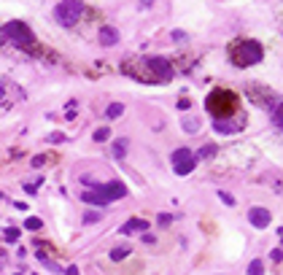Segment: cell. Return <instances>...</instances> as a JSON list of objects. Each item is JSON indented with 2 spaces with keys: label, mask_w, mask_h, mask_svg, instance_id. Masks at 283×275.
Returning a JSON list of instances; mask_svg holds the SVG:
<instances>
[{
  "label": "cell",
  "mask_w": 283,
  "mask_h": 275,
  "mask_svg": "<svg viewBox=\"0 0 283 275\" xmlns=\"http://www.w3.org/2000/svg\"><path fill=\"white\" fill-rule=\"evenodd\" d=\"M205 108L216 116V119H230V116H235V111H238V95L230 92V89H213L205 100Z\"/></svg>",
  "instance_id": "obj_1"
},
{
  "label": "cell",
  "mask_w": 283,
  "mask_h": 275,
  "mask_svg": "<svg viewBox=\"0 0 283 275\" xmlns=\"http://www.w3.org/2000/svg\"><path fill=\"white\" fill-rule=\"evenodd\" d=\"M262 57H264V49H262L259 41H254V38L232 46V65H238V68H248V65H254V62H259Z\"/></svg>",
  "instance_id": "obj_2"
},
{
  "label": "cell",
  "mask_w": 283,
  "mask_h": 275,
  "mask_svg": "<svg viewBox=\"0 0 283 275\" xmlns=\"http://www.w3.org/2000/svg\"><path fill=\"white\" fill-rule=\"evenodd\" d=\"M81 17H84V0H62V3H57V9H54V19L62 27L76 25Z\"/></svg>",
  "instance_id": "obj_3"
},
{
  "label": "cell",
  "mask_w": 283,
  "mask_h": 275,
  "mask_svg": "<svg viewBox=\"0 0 283 275\" xmlns=\"http://www.w3.org/2000/svg\"><path fill=\"white\" fill-rule=\"evenodd\" d=\"M3 35L17 46H33L35 43V33L25 25V22H9V25L3 27Z\"/></svg>",
  "instance_id": "obj_4"
},
{
  "label": "cell",
  "mask_w": 283,
  "mask_h": 275,
  "mask_svg": "<svg viewBox=\"0 0 283 275\" xmlns=\"http://www.w3.org/2000/svg\"><path fill=\"white\" fill-rule=\"evenodd\" d=\"M170 162H173V170H176L178 176H189V173L194 170V162H197V159H194L192 148L181 146V148H176V151H173Z\"/></svg>",
  "instance_id": "obj_5"
},
{
  "label": "cell",
  "mask_w": 283,
  "mask_h": 275,
  "mask_svg": "<svg viewBox=\"0 0 283 275\" xmlns=\"http://www.w3.org/2000/svg\"><path fill=\"white\" fill-rule=\"evenodd\" d=\"M146 65L151 68L154 78H159V81H170V78H173V65L164 57H148Z\"/></svg>",
  "instance_id": "obj_6"
},
{
  "label": "cell",
  "mask_w": 283,
  "mask_h": 275,
  "mask_svg": "<svg viewBox=\"0 0 283 275\" xmlns=\"http://www.w3.org/2000/svg\"><path fill=\"white\" fill-rule=\"evenodd\" d=\"M97 192H103V197L111 202V200H122V197H127V186L122 184V181H111V184H100V186H94Z\"/></svg>",
  "instance_id": "obj_7"
},
{
  "label": "cell",
  "mask_w": 283,
  "mask_h": 275,
  "mask_svg": "<svg viewBox=\"0 0 283 275\" xmlns=\"http://www.w3.org/2000/svg\"><path fill=\"white\" fill-rule=\"evenodd\" d=\"M213 130L221 132V135H232V132H240L243 130V119H238V116H230V119H216L213 122Z\"/></svg>",
  "instance_id": "obj_8"
},
{
  "label": "cell",
  "mask_w": 283,
  "mask_h": 275,
  "mask_svg": "<svg viewBox=\"0 0 283 275\" xmlns=\"http://www.w3.org/2000/svg\"><path fill=\"white\" fill-rule=\"evenodd\" d=\"M270 218L272 216H270V210H267V208H251L248 210V222L254 224L256 230H264V227L270 224Z\"/></svg>",
  "instance_id": "obj_9"
},
{
  "label": "cell",
  "mask_w": 283,
  "mask_h": 275,
  "mask_svg": "<svg viewBox=\"0 0 283 275\" xmlns=\"http://www.w3.org/2000/svg\"><path fill=\"white\" fill-rule=\"evenodd\" d=\"M148 230V222H143V218H130V222L122 224V235H132V232H146Z\"/></svg>",
  "instance_id": "obj_10"
},
{
  "label": "cell",
  "mask_w": 283,
  "mask_h": 275,
  "mask_svg": "<svg viewBox=\"0 0 283 275\" xmlns=\"http://www.w3.org/2000/svg\"><path fill=\"white\" fill-rule=\"evenodd\" d=\"M81 200L89 202V205H108V200L103 197V192H97V189H86V192H81Z\"/></svg>",
  "instance_id": "obj_11"
},
{
  "label": "cell",
  "mask_w": 283,
  "mask_h": 275,
  "mask_svg": "<svg viewBox=\"0 0 283 275\" xmlns=\"http://www.w3.org/2000/svg\"><path fill=\"white\" fill-rule=\"evenodd\" d=\"M116 41H119V30H114V27L100 30V43H103V46H114Z\"/></svg>",
  "instance_id": "obj_12"
},
{
  "label": "cell",
  "mask_w": 283,
  "mask_h": 275,
  "mask_svg": "<svg viewBox=\"0 0 283 275\" xmlns=\"http://www.w3.org/2000/svg\"><path fill=\"white\" fill-rule=\"evenodd\" d=\"M127 146H130V140H127V138H119V140L114 143V156H119V159H122V156L127 154Z\"/></svg>",
  "instance_id": "obj_13"
},
{
  "label": "cell",
  "mask_w": 283,
  "mask_h": 275,
  "mask_svg": "<svg viewBox=\"0 0 283 275\" xmlns=\"http://www.w3.org/2000/svg\"><path fill=\"white\" fill-rule=\"evenodd\" d=\"M122 114H124V105H122V103H111V105L105 108V116H108V119H116V116H122Z\"/></svg>",
  "instance_id": "obj_14"
},
{
  "label": "cell",
  "mask_w": 283,
  "mask_h": 275,
  "mask_svg": "<svg viewBox=\"0 0 283 275\" xmlns=\"http://www.w3.org/2000/svg\"><path fill=\"white\" fill-rule=\"evenodd\" d=\"M248 275H264V264H262V259H254V262L248 264Z\"/></svg>",
  "instance_id": "obj_15"
},
{
  "label": "cell",
  "mask_w": 283,
  "mask_h": 275,
  "mask_svg": "<svg viewBox=\"0 0 283 275\" xmlns=\"http://www.w3.org/2000/svg\"><path fill=\"white\" fill-rule=\"evenodd\" d=\"M130 254V248H124V246H119V248H111V254H108V256H111L114 259V262H122V259L124 256H127Z\"/></svg>",
  "instance_id": "obj_16"
},
{
  "label": "cell",
  "mask_w": 283,
  "mask_h": 275,
  "mask_svg": "<svg viewBox=\"0 0 283 275\" xmlns=\"http://www.w3.org/2000/svg\"><path fill=\"white\" fill-rule=\"evenodd\" d=\"M25 227H27V230H41V227H43V222H41L38 216H30L27 222H25Z\"/></svg>",
  "instance_id": "obj_17"
},
{
  "label": "cell",
  "mask_w": 283,
  "mask_h": 275,
  "mask_svg": "<svg viewBox=\"0 0 283 275\" xmlns=\"http://www.w3.org/2000/svg\"><path fill=\"white\" fill-rule=\"evenodd\" d=\"M108 135H111V130H108V127H100L97 132H94V140H97V143H103V140H108Z\"/></svg>",
  "instance_id": "obj_18"
},
{
  "label": "cell",
  "mask_w": 283,
  "mask_h": 275,
  "mask_svg": "<svg viewBox=\"0 0 283 275\" xmlns=\"http://www.w3.org/2000/svg\"><path fill=\"white\" fill-rule=\"evenodd\" d=\"M6 240H9V243H17L19 240V230H17V227H9V230H6Z\"/></svg>",
  "instance_id": "obj_19"
},
{
  "label": "cell",
  "mask_w": 283,
  "mask_h": 275,
  "mask_svg": "<svg viewBox=\"0 0 283 275\" xmlns=\"http://www.w3.org/2000/svg\"><path fill=\"white\" fill-rule=\"evenodd\" d=\"M184 130H186V132H197V130H200V122L186 119V122H184Z\"/></svg>",
  "instance_id": "obj_20"
},
{
  "label": "cell",
  "mask_w": 283,
  "mask_h": 275,
  "mask_svg": "<svg viewBox=\"0 0 283 275\" xmlns=\"http://www.w3.org/2000/svg\"><path fill=\"white\" fill-rule=\"evenodd\" d=\"M218 200H221L224 205H235V197H232V194H227V192H221V189H218Z\"/></svg>",
  "instance_id": "obj_21"
},
{
  "label": "cell",
  "mask_w": 283,
  "mask_h": 275,
  "mask_svg": "<svg viewBox=\"0 0 283 275\" xmlns=\"http://www.w3.org/2000/svg\"><path fill=\"white\" fill-rule=\"evenodd\" d=\"M156 222H159V227H167V224L173 222V216H170V213H159V218H156Z\"/></svg>",
  "instance_id": "obj_22"
},
{
  "label": "cell",
  "mask_w": 283,
  "mask_h": 275,
  "mask_svg": "<svg viewBox=\"0 0 283 275\" xmlns=\"http://www.w3.org/2000/svg\"><path fill=\"white\" fill-rule=\"evenodd\" d=\"M62 140H65L62 132H51V135H49V143H62Z\"/></svg>",
  "instance_id": "obj_23"
},
{
  "label": "cell",
  "mask_w": 283,
  "mask_h": 275,
  "mask_svg": "<svg viewBox=\"0 0 283 275\" xmlns=\"http://www.w3.org/2000/svg\"><path fill=\"white\" fill-rule=\"evenodd\" d=\"M213 154H216V146H205L197 156H213Z\"/></svg>",
  "instance_id": "obj_24"
},
{
  "label": "cell",
  "mask_w": 283,
  "mask_h": 275,
  "mask_svg": "<svg viewBox=\"0 0 283 275\" xmlns=\"http://www.w3.org/2000/svg\"><path fill=\"white\" fill-rule=\"evenodd\" d=\"M97 218H100L97 213H84V222H86V224H89V222H97Z\"/></svg>",
  "instance_id": "obj_25"
},
{
  "label": "cell",
  "mask_w": 283,
  "mask_h": 275,
  "mask_svg": "<svg viewBox=\"0 0 283 275\" xmlns=\"http://www.w3.org/2000/svg\"><path fill=\"white\" fill-rule=\"evenodd\" d=\"M189 105H192V103H189V100H186V97H184V100H181V103H178V108H181V111H186V108H189Z\"/></svg>",
  "instance_id": "obj_26"
},
{
  "label": "cell",
  "mask_w": 283,
  "mask_h": 275,
  "mask_svg": "<svg viewBox=\"0 0 283 275\" xmlns=\"http://www.w3.org/2000/svg\"><path fill=\"white\" fill-rule=\"evenodd\" d=\"M65 275H78V267H76V264H70V267H68V272H65Z\"/></svg>",
  "instance_id": "obj_27"
},
{
  "label": "cell",
  "mask_w": 283,
  "mask_h": 275,
  "mask_svg": "<svg viewBox=\"0 0 283 275\" xmlns=\"http://www.w3.org/2000/svg\"><path fill=\"white\" fill-rule=\"evenodd\" d=\"M0 100H3V84H0Z\"/></svg>",
  "instance_id": "obj_28"
},
{
  "label": "cell",
  "mask_w": 283,
  "mask_h": 275,
  "mask_svg": "<svg viewBox=\"0 0 283 275\" xmlns=\"http://www.w3.org/2000/svg\"><path fill=\"white\" fill-rule=\"evenodd\" d=\"M148 3H151V0H143V6H148Z\"/></svg>",
  "instance_id": "obj_29"
},
{
  "label": "cell",
  "mask_w": 283,
  "mask_h": 275,
  "mask_svg": "<svg viewBox=\"0 0 283 275\" xmlns=\"http://www.w3.org/2000/svg\"><path fill=\"white\" fill-rule=\"evenodd\" d=\"M0 267H3V264H0Z\"/></svg>",
  "instance_id": "obj_30"
}]
</instances>
